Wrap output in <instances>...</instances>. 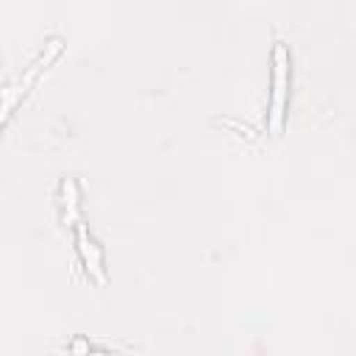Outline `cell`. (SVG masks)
Returning <instances> with one entry per match:
<instances>
[{
	"mask_svg": "<svg viewBox=\"0 0 356 356\" xmlns=\"http://www.w3.org/2000/svg\"><path fill=\"white\" fill-rule=\"evenodd\" d=\"M289 47L278 39L273 44V72H270V114H267V125L273 136L284 134L286 125V106H289Z\"/></svg>",
	"mask_w": 356,
	"mask_h": 356,
	"instance_id": "6da1fadb",
	"label": "cell"
},
{
	"mask_svg": "<svg viewBox=\"0 0 356 356\" xmlns=\"http://www.w3.org/2000/svg\"><path fill=\"white\" fill-rule=\"evenodd\" d=\"M58 53H61V39H50V42L44 44V50L39 53V58L25 70V75H19L14 83H8V86L0 92V128L6 125V120L11 117V111L17 108V103L25 97V92L36 83V78L58 58Z\"/></svg>",
	"mask_w": 356,
	"mask_h": 356,
	"instance_id": "7a4b0ae2",
	"label": "cell"
},
{
	"mask_svg": "<svg viewBox=\"0 0 356 356\" xmlns=\"http://www.w3.org/2000/svg\"><path fill=\"white\" fill-rule=\"evenodd\" d=\"M75 245H78V256H81V261H83L86 275H89L97 286H103V284H106V259H103V248H100V242L92 236V231L83 225V220L75 222Z\"/></svg>",
	"mask_w": 356,
	"mask_h": 356,
	"instance_id": "3957f363",
	"label": "cell"
},
{
	"mask_svg": "<svg viewBox=\"0 0 356 356\" xmlns=\"http://www.w3.org/2000/svg\"><path fill=\"white\" fill-rule=\"evenodd\" d=\"M78 184L72 178H64L61 181V192H58V200H61V217L64 222L75 225L81 220V203H78Z\"/></svg>",
	"mask_w": 356,
	"mask_h": 356,
	"instance_id": "277c9868",
	"label": "cell"
}]
</instances>
